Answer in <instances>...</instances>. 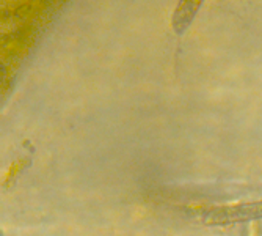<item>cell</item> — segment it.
Wrapping results in <instances>:
<instances>
[{
	"mask_svg": "<svg viewBox=\"0 0 262 236\" xmlns=\"http://www.w3.org/2000/svg\"><path fill=\"white\" fill-rule=\"evenodd\" d=\"M262 219V200L259 202H244L235 205H225L210 208L204 212V224L215 225H229L237 222H250Z\"/></svg>",
	"mask_w": 262,
	"mask_h": 236,
	"instance_id": "cell-1",
	"label": "cell"
},
{
	"mask_svg": "<svg viewBox=\"0 0 262 236\" xmlns=\"http://www.w3.org/2000/svg\"><path fill=\"white\" fill-rule=\"evenodd\" d=\"M201 5H203L201 0H185V2L178 4L174 14H173V19H171L173 30L178 35H182L188 29V26L192 24V21L196 16Z\"/></svg>",
	"mask_w": 262,
	"mask_h": 236,
	"instance_id": "cell-2",
	"label": "cell"
},
{
	"mask_svg": "<svg viewBox=\"0 0 262 236\" xmlns=\"http://www.w3.org/2000/svg\"><path fill=\"white\" fill-rule=\"evenodd\" d=\"M259 233H260V227H259L257 224H253V225L250 227L248 236H259Z\"/></svg>",
	"mask_w": 262,
	"mask_h": 236,
	"instance_id": "cell-3",
	"label": "cell"
}]
</instances>
